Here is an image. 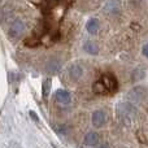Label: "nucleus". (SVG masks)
<instances>
[{
    "mask_svg": "<svg viewBox=\"0 0 148 148\" xmlns=\"http://www.w3.org/2000/svg\"><path fill=\"white\" fill-rule=\"evenodd\" d=\"M117 112H118V116L122 121H129V120H133L134 117L136 116V109L134 107L133 103L130 101H123V103H120L117 107Z\"/></svg>",
    "mask_w": 148,
    "mask_h": 148,
    "instance_id": "nucleus-1",
    "label": "nucleus"
},
{
    "mask_svg": "<svg viewBox=\"0 0 148 148\" xmlns=\"http://www.w3.org/2000/svg\"><path fill=\"white\" fill-rule=\"evenodd\" d=\"M146 96H147V90L142 86H136L127 92V96L126 97H127V100L130 103L136 104V103L143 101V100L146 99Z\"/></svg>",
    "mask_w": 148,
    "mask_h": 148,
    "instance_id": "nucleus-2",
    "label": "nucleus"
},
{
    "mask_svg": "<svg viewBox=\"0 0 148 148\" xmlns=\"http://www.w3.org/2000/svg\"><path fill=\"white\" fill-rule=\"evenodd\" d=\"M23 31H25V23L21 20H16L12 22L8 33H9V36H12V38H18L23 34Z\"/></svg>",
    "mask_w": 148,
    "mask_h": 148,
    "instance_id": "nucleus-3",
    "label": "nucleus"
},
{
    "mask_svg": "<svg viewBox=\"0 0 148 148\" xmlns=\"http://www.w3.org/2000/svg\"><path fill=\"white\" fill-rule=\"evenodd\" d=\"M105 121H107V114H105L103 110H95L94 113H92L91 116V122L92 125H94V127L99 129L101 127V126H104Z\"/></svg>",
    "mask_w": 148,
    "mask_h": 148,
    "instance_id": "nucleus-4",
    "label": "nucleus"
},
{
    "mask_svg": "<svg viewBox=\"0 0 148 148\" xmlns=\"http://www.w3.org/2000/svg\"><path fill=\"white\" fill-rule=\"evenodd\" d=\"M55 97H56L57 103H60V104H69L72 101V95L66 90H57L56 94H55Z\"/></svg>",
    "mask_w": 148,
    "mask_h": 148,
    "instance_id": "nucleus-5",
    "label": "nucleus"
},
{
    "mask_svg": "<svg viewBox=\"0 0 148 148\" xmlns=\"http://www.w3.org/2000/svg\"><path fill=\"white\" fill-rule=\"evenodd\" d=\"M103 82H104V84L107 86V90L110 92H116L117 91V82H116V79L113 78L112 75H108V74H105V75H103Z\"/></svg>",
    "mask_w": 148,
    "mask_h": 148,
    "instance_id": "nucleus-6",
    "label": "nucleus"
},
{
    "mask_svg": "<svg viewBox=\"0 0 148 148\" xmlns=\"http://www.w3.org/2000/svg\"><path fill=\"white\" fill-rule=\"evenodd\" d=\"M60 68H61L60 61H57V60H55V59H51L48 62H47V65H46V70H47V73H49V74L59 73Z\"/></svg>",
    "mask_w": 148,
    "mask_h": 148,
    "instance_id": "nucleus-7",
    "label": "nucleus"
},
{
    "mask_svg": "<svg viewBox=\"0 0 148 148\" xmlns=\"http://www.w3.org/2000/svg\"><path fill=\"white\" fill-rule=\"evenodd\" d=\"M97 143H99V135H97L96 133L91 131V133L86 134V136H84V144H86V146L94 147V146H96Z\"/></svg>",
    "mask_w": 148,
    "mask_h": 148,
    "instance_id": "nucleus-8",
    "label": "nucleus"
},
{
    "mask_svg": "<svg viewBox=\"0 0 148 148\" xmlns=\"http://www.w3.org/2000/svg\"><path fill=\"white\" fill-rule=\"evenodd\" d=\"M86 29L90 34H92V35L96 34L97 31H99V21H97V18H90L86 23Z\"/></svg>",
    "mask_w": 148,
    "mask_h": 148,
    "instance_id": "nucleus-9",
    "label": "nucleus"
},
{
    "mask_svg": "<svg viewBox=\"0 0 148 148\" xmlns=\"http://www.w3.org/2000/svg\"><path fill=\"white\" fill-rule=\"evenodd\" d=\"M69 74H70V77H72L73 79H79V78L82 77V74H83V69H82L79 65L74 64V65H72V66H70Z\"/></svg>",
    "mask_w": 148,
    "mask_h": 148,
    "instance_id": "nucleus-10",
    "label": "nucleus"
},
{
    "mask_svg": "<svg viewBox=\"0 0 148 148\" xmlns=\"http://www.w3.org/2000/svg\"><path fill=\"white\" fill-rule=\"evenodd\" d=\"M83 49L90 55H97V52H99V48L94 42H86L83 44Z\"/></svg>",
    "mask_w": 148,
    "mask_h": 148,
    "instance_id": "nucleus-11",
    "label": "nucleus"
},
{
    "mask_svg": "<svg viewBox=\"0 0 148 148\" xmlns=\"http://www.w3.org/2000/svg\"><path fill=\"white\" fill-rule=\"evenodd\" d=\"M92 90H94L95 94H105V92L108 91L107 90V86L104 84V82L103 81H97L94 83V86H92Z\"/></svg>",
    "mask_w": 148,
    "mask_h": 148,
    "instance_id": "nucleus-12",
    "label": "nucleus"
},
{
    "mask_svg": "<svg viewBox=\"0 0 148 148\" xmlns=\"http://www.w3.org/2000/svg\"><path fill=\"white\" fill-rule=\"evenodd\" d=\"M51 86H52V82H51V79H49V78L44 79L43 83H42V92H43V97H44V99H47V97H48Z\"/></svg>",
    "mask_w": 148,
    "mask_h": 148,
    "instance_id": "nucleus-13",
    "label": "nucleus"
},
{
    "mask_svg": "<svg viewBox=\"0 0 148 148\" xmlns=\"http://www.w3.org/2000/svg\"><path fill=\"white\" fill-rule=\"evenodd\" d=\"M144 77H146V72H144L143 69H140V68H138V69L133 73V79L134 81H140V79H143Z\"/></svg>",
    "mask_w": 148,
    "mask_h": 148,
    "instance_id": "nucleus-14",
    "label": "nucleus"
},
{
    "mask_svg": "<svg viewBox=\"0 0 148 148\" xmlns=\"http://www.w3.org/2000/svg\"><path fill=\"white\" fill-rule=\"evenodd\" d=\"M143 55H144L146 57H148V43L143 47Z\"/></svg>",
    "mask_w": 148,
    "mask_h": 148,
    "instance_id": "nucleus-15",
    "label": "nucleus"
},
{
    "mask_svg": "<svg viewBox=\"0 0 148 148\" xmlns=\"http://www.w3.org/2000/svg\"><path fill=\"white\" fill-rule=\"evenodd\" d=\"M30 117H33V120L35 121V122H38V117H36V114L34 112H30Z\"/></svg>",
    "mask_w": 148,
    "mask_h": 148,
    "instance_id": "nucleus-16",
    "label": "nucleus"
},
{
    "mask_svg": "<svg viewBox=\"0 0 148 148\" xmlns=\"http://www.w3.org/2000/svg\"><path fill=\"white\" fill-rule=\"evenodd\" d=\"M100 148H108V144H103V146L100 147Z\"/></svg>",
    "mask_w": 148,
    "mask_h": 148,
    "instance_id": "nucleus-17",
    "label": "nucleus"
}]
</instances>
